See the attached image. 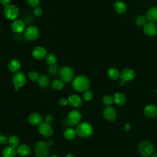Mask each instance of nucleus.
<instances>
[{"mask_svg": "<svg viewBox=\"0 0 157 157\" xmlns=\"http://www.w3.org/2000/svg\"><path fill=\"white\" fill-rule=\"evenodd\" d=\"M52 120H53V117H52V116L50 115H47V116L45 117V121L46 123H50L51 121H52Z\"/></svg>", "mask_w": 157, "mask_h": 157, "instance_id": "a19ab883", "label": "nucleus"}, {"mask_svg": "<svg viewBox=\"0 0 157 157\" xmlns=\"http://www.w3.org/2000/svg\"><path fill=\"white\" fill-rule=\"evenodd\" d=\"M24 36L28 40H34L39 36V31L35 26H29L25 30Z\"/></svg>", "mask_w": 157, "mask_h": 157, "instance_id": "423d86ee", "label": "nucleus"}, {"mask_svg": "<svg viewBox=\"0 0 157 157\" xmlns=\"http://www.w3.org/2000/svg\"><path fill=\"white\" fill-rule=\"evenodd\" d=\"M59 103L61 106H66L67 104H69V101L67 99H64V98H61L59 101Z\"/></svg>", "mask_w": 157, "mask_h": 157, "instance_id": "4c0bfd02", "label": "nucleus"}, {"mask_svg": "<svg viewBox=\"0 0 157 157\" xmlns=\"http://www.w3.org/2000/svg\"><path fill=\"white\" fill-rule=\"evenodd\" d=\"M49 157H58V156H55V155H52V156H49Z\"/></svg>", "mask_w": 157, "mask_h": 157, "instance_id": "49530a36", "label": "nucleus"}, {"mask_svg": "<svg viewBox=\"0 0 157 157\" xmlns=\"http://www.w3.org/2000/svg\"><path fill=\"white\" fill-rule=\"evenodd\" d=\"M113 101L118 105H123L126 102V97L121 93H117L113 96Z\"/></svg>", "mask_w": 157, "mask_h": 157, "instance_id": "393cba45", "label": "nucleus"}, {"mask_svg": "<svg viewBox=\"0 0 157 157\" xmlns=\"http://www.w3.org/2000/svg\"><path fill=\"white\" fill-rule=\"evenodd\" d=\"M102 101H103V103L104 105H105L107 106H110L112 105V104L113 102V98L110 95H105L103 98Z\"/></svg>", "mask_w": 157, "mask_h": 157, "instance_id": "2f4dec72", "label": "nucleus"}, {"mask_svg": "<svg viewBox=\"0 0 157 157\" xmlns=\"http://www.w3.org/2000/svg\"><path fill=\"white\" fill-rule=\"evenodd\" d=\"M146 17L144 15H139L136 19V23L139 26H144L147 23Z\"/></svg>", "mask_w": 157, "mask_h": 157, "instance_id": "7c9ffc66", "label": "nucleus"}, {"mask_svg": "<svg viewBox=\"0 0 157 157\" xmlns=\"http://www.w3.org/2000/svg\"><path fill=\"white\" fill-rule=\"evenodd\" d=\"M27 2L31 7H35L39 4L40 0H27Z\"/></svg>", "mask_w": 157, "mask_h": 157, "instance_id": "e433bc0d", "label": "nucleus"}, {"mask_svg": "<svg viewBox=\"0 0 157 157\" xmlns=\"http://www.w3.org/2000/svg\"><path fill=\"white\" fill-rule=\"evenodd\" d=\"M114 9L115 11L119 13H122L126 10V5L122 1H118L114 4Z\"/></svg>", "mask_w": 157, "mask_h": 157, "instance_id": "b1692460", "label": "nucleus"}, {"mask_svg": "<svg viewBox=\"0 0 157 157\" xmlns=\"http://www.w3.org/2000/svg\"><path fill=\"white\" fill-rule=\"evenodd\" d=\"M90 80L85 75H78L74 78L72 82V88L77 91L83 92L90 88Z\"/></svg>", "mask_w": 157, "mask_h": 157, "instance_id": "f257e3e1", "label": "nucleus"}, {"mask_svg": "<svg viewBox=\"0 0 157 157\" xmlns=\"http://www.w3.org/2000/svg\"><path fill=\"white\" fill-rule=\"evenodd\" d=\"M146 18L148 21L151 23L157 22V7H152L146 13Z\"/></svg>", "mask_w": 157, "mask_h": 157, "instance_id": "dca6fc26", "label": "nucleus"}, {"mask_svg": "<svg viewBox=\"0 0 157 157\" xmlns=\"http://www.w3.org/2000/svg\"><path fill=\"white\" fill-rule=\"evenodd\" d=\"M11 28L14 33H21L25 29V23L21 20H15L12 22Z\"/></svg>", "mask_w": 157, "mask_h": 157, "instance_id": "4468645a", "label": "nucleus"}, {"mask_svg": "<svg viewBox=\"0 0 157 157\" xmlns=\"http://www.w3.org/2000/svg\"><path fill=\"white\" fill-rule=\"evenodd\" d=\"M65 157H75V156H74V155L73 154H72V153H69V154L66 155Z\"/></svg>", "mask_w": 157, "mask_h": 157, "instance_id": "c03bdc74", "label": "nucleus"}, {"mask_svg": "<svg viewBox=\"0 0 157 157\" xmlns=\"http://www.w3.org/2000/svg\"><path fill=\"white\" fill-rule=\"evenodd\" d=\"M82 115L77 110H71L67 115V122L69 125H76L81 120Z\"/></svg>", "mask_w": 157, "mask_h": 157, "instance_id": "1a4fd4ad", "label": "nucleus"}, {"mask_svg": "<svg viewBox=\"0 0 157 157\" xmlns=\"http://www.w3.org/2000/svg\"><path fill=\"white\" fill-rule=\"evenodd\" d=\"M28 76L29 77V78L32 80V81H36V80H38L39 79V75L38 74V73L34 71H31L28 73Z\"/></svg>", "mask_w": 157, "mask_h": 157, "instance_id": "72a5a7b5", "label": "nucleus"}, {"mask_svg": "<svg viewBox=\"0 0 157 157\" xmlns=\"http://www.w3.org/2000/svg\"><path fill=\"white\" fill-rule=\"evenodd\" d=\"M144 113L149 118L155 117L157 115V107L155 105H148L145 107Z\"/></svg>", "mask_w": 157, "mask_h": 157, "instance_id": "a211bd4d", "label": "nucleus"}, {"mask_svg": "<svg viewBox=\"0 0 157 157\" xmlns=\"http://www.w3.org/2000/svg\"><path fill=\"white\" fill-rule=\"evenodd\" d=\"M33 56L36 59L40 60L45 58L47 56V50L43 47L38 46L34 48L32 52Z\"/></svg>", "mask_w": 157, "mask_h": 157, "instance_id": "f8f14e48", "label": "nucleus"}, {"mask_svg": "<svg viewBox=\"0 0 157 157\" xmlns=\"http://www.w3.org/2000/svg\"><path fill=\"white\" fill-rule=\"evenodd\" d=\"M77 132L76 130L74 129L73 128H66L63 132L64 137L69 140H73L75 137L76 136Z\"/></svg>", "mask_w": 157, "mask_h": 157, "instance_id": "5701e85b", "label": "nucleus"}, {"mask_svg": "<svg viewBox=\"0 0 157 157\" xmlns=\"http://www.w3.org/2000/svg\"><path fill=\"white\" fill-rule=\"evenodd\" d=\"M17 153V148L11 145L6 147L2 151L3 157H15Z\"/></svg>", "mask_w": 157, "mask_h": 157, "instance_id": "412c9836", "label": "nucleus"}, {"mask_svg": "<svg viewBox=\"0 0 157 157\" xmlns=\"http://www.w3.org/2000/svg\"><path fill=\"white\" fill-rule=\"evenodd\" d=\"M69 104L74 107H79L82 104V98L76 94L70 95L68 98Z\"/></svg>", "mask_w": 157, "mask_h": 157, "instance_id": "f3484780", "label": "nucleus"}, {"mask_svg": "<svg viewBox=\"0 0 157 157\" xmlns=\"http://www.w3.org/2000/svg\"><path fill=\"white\" fill-rule=\"evenodd\" d=\"M154 148L152 144L148 141L144 140L140 143L138 147L139 152L144 156H148L152 154Z\"/></svg>", "mask_w": 157, "mask_h": 157, "instance_id": "20e7f679", "label": "nucleus"}, {"mask_svg": "<svg viewBox=\"0 0 157 157\" xmlns=\"http://www.w3.org/2000/svg\"><path fill=\"white\" fill-rule=\"evenodd\" d=\"M156 117V120H157V115H156V117Z\"/></svg>", "mask_w": 157, "mask_h": 157, "instance_id": "de8ad7c7", "label": "nucleus"}, {"mask_svg": "<svg viewBox=\"0 0 157 157\" xmlns=\"http://www.w3.org/2000/svg\"><path fill=\"white\" fill-rule=\"evenodd\" d=\"M38 82L40 86H42L43 88L47 87L50 83L49 78L44 74L40 75H39V79H38Z\"/></svg>", "mask_w": 157, "mask_h": 157, "instance_id": "bb28decb", "label": "nucleus"}, {"mask_svg": "<svg viewBox=\"0 0 157 157\" xmlns=\"http://www.w3.org/2000/svg\"><path fill=\"white\" fill-rule=\"evenodd\" d=\"M39 131L41 135L44 137H50L53 133V130L49 123L44 122L41 123L39 126Z\"/></svg>", "mask_w": 157, "mask_h": 157, "instance_id": "9d476101", "label": "nucleus"}, {"mask_svg": "<svg viewBox=\"0 0 157 157\" xmlns=\"http://www.w3.org/2000/svg\"><path fill=\"white\" fill-rule=\"evenodd\" d=\"M17 152L20 156H26L30 154L31 148L30 147L26 144L19 145L17 148Z\"/></svg>", "mask_w": 157, "mask_h": 157, "instance_id": "aec40b11", "label": "nucleus"}, {"mask_svg": "<svg viewBox=\"0 0 157 157\" xmlns=\"http://www.w3.org/2000/svg\"><path fill=\"white\" fill-rule=\"evenodd\" d=\"M11 0H0V3L4 7L10 5Z\"/></svg>", "mask_w": 157, "mask_h": 157, "instance_id": "ea45409f", "label": "nucleus"}, {"mask_svg": "<svg viewBox=\"0 0 157 157\" xmlns=\"http://www.w3.org/2000/svg\"><path fill=\"white\" fill-rule=\"evenodd\" d=\"M103 115L105 119L108 121H113L116 118V111L114 107L107 106L103 112Z\"/></svg>", "mask_w": 157, "mask_h": 157, "instance_id": "2eb2a0df", "label": "nucleus"}, {"mask_svg": "<svg viewBox=\"0 0 157 157\" xmlns=\"http://www.w3.org/2000/svg\"><path fill=\"white\" fill-rule=\"evenodd\" d=\"M130 128H131V126H130V125H129V124H125V126H124V130H125L126 131H128L130 129Z\"/></svg>", "mask_w": 157, "mask_h": 157, "instance_id": "79ce46f5", "label": "nucleus"}, {"mask_svg": "<svg viewBox=\"0 0 157 157\" xmlns=\"http://www.w3.org/2000/svg\"><path fill=\"white\" fill-rule=\"evenodd\" d=\"M144 31L148 36H154L157 33V28L154 23L148 22L144 26Z\"/></svg>", "mask_w": 157, "mask_h": 157, "instance_id": "ddd939ff", "label": "nucleus"}, {"mask_svg": "<svg viewBox=\"0 0 157 157\" xmlns=\"http://www.w3.org/2000/svg\"><path fill=\"white\" fill-rule=\"evenodd\" d=\"M21 66L20 62L17 59H12L8 64V67L11 72L16 73L18 71Z\"/></svg>", "mask_w": 157, "mask_h": 157, "instance_id": "4be33fe9", "label": "nucleus"}, {"mask_svg": "<svg viewBox=\"0 0 157 157\" xmlns=\"http://www.w3.org/2000/svg\"><path fill=\"white\" fill-rule=\"evenodd\" d=\"M142 157H146V156H142Z\"/></svg>", "mask_w": 157, "mask_h": 157, "instance_id": "09e8293b", "label": "nucleus"}, {"mask_svg": "<svg viewBox=\"0 0 157 157\" xmlns=\"http://www.w3.org/2000/svg\"><path fill=\"white\" fill-rule=\"evenodd\" d=\"M8 142V139L4 136H2L0 132V144H5Z\"/></svg>", "mask_w": 157, "mask_h": 157, "instance_id": "58836bf2", "label": "nucleus"}, {"mask_svg": "<svg viewBox=\"0 0 157 157\" xmlns=\"http://www.w3.org/2000/svg\"><path fill=\"white\" fill-rule=\"evenodd\" d=\"M107 74L109 78L112 80H115L120 77V73L118 70L115 67H110L107 71Z\"/></svg>", "mask_w": 157, "mask_h": 157, "instance_id": "a878e982", "label": "nucleus"}, {"mask_svg": "<svg viewBox=\"0 0 157 157\" xmlns=\"http://www.w3.org/2000/svg\"><path fill=\"white\" fill-rule=\"evenodd\" d=\"M152 157H157V153H154V154L152 155Z\"/></svg>", "mask_w": 157, "mask_h": 157, "instance_id": "a18cd8bd", "label": "nucleus"}, {"mask_svg": "<svg viewBox=\"0 0 157 157\" xmlns=\"http://www.w3.org/2000/svg\"><path fill=\"white\" fill-rule=\"evenodd\" d=\"M45 61L48 64L53 65L56 61V57L53 53H49L45 56Z\"/></svg>", "mask_w": 157, "mask_h": 157, "instance_id": "c756f323", "label": "nucleus"}, {"mask_svg": "<svg viewBox=\"0 0 157 157\" xmlns=\"http://www.w3.org/2000/svg\"><path fill=\"white\" fill-rule=\"evenodd\" d=\"M93 97V93L91 90H86L84 92L83 95V99L86 101H90Z\"/></svg>", "mask_w": 157, "mask_h": 157, "instance_id": "473e14b6", "label": "nucleus"}, {"mask_svg": "<svg viewBox=\"0 0 157 157\" xmlns=\"http://www.w3.org/2000/svg\"><path fill=\"white\" fill-rule=\"evenodd\" d=\"M52 86L55 90H61V89H63L64 88V82L62 80L56 79V80H55L52 82Z\"/></svg>", "mask_w": 157, "mask_h": 157, "instance_id": "cd10ccee", "label": "nucleus"}, {"mask_svg": "<svg viewBox=\"0 0 157 157\" xmlns=\"http://www.w3.org/2000/svg\"><path fill=\"white\" fill-rule=\"evenodd\" d=\"M4 14L6 18L9 20H15L19 15V9L17 6L10 4L5 7Z\"/></svg>", "mask_w": 157, "mask_h": 157, "instance_id": "0eeeda50", "label": "nucleus"}, {"mask_svg": "<svg viewBox=\"0 0 157 157\" xmlns=\"http://www.w3.org/2000/svg\"><path fill=\"white\" fill-rule=\"evenodd\" d=\"M28 121L32 125H39L42 123V117L37 113H32L28 116Z\"/></svg>", "mask_w": 157, "mask_h": 157, "instance_id": "6ab92c4d", "label": "nucleus"}, {"mask_svg": "<svg viewBox=\"0 0 157 157\" xmlns=\"http://www.w3.org/2000/svg\"><path fill=\"white\" fill-rule=\"evenodd\" d=\"M8 142H9L10 145L17 148L19 145L20 140H19L18 137H17L16 136L12 135V136H10L9 137Z\"/></svg>", "mask_w": 157, "mask_h": 157, "instance_id": "c85d7f7f", "label": "nucleus"}, {"mask_svg": "<svg viewBox=\"0 0 157 157\" xmlns=\"http://www.w3.org/2000/svg\"><path fill=\"white\" fill-rule=\"evenodd\" d=\"M77 134L81 137L86 138L90 137L93 132V129L91 124L88 122H82L76 127Z\"/></svg>", "mask_w": 157, "mask_h": 157, "instance_id": "f03ea898", "label": "nucleus"}, {"mask_svg": "<svg viewBox=\"0 0 157 157\" xmlns=\"http://www.w3.org/2000/svg\"><path fill=\"white\" fill-rule=\"evenodd\" d=\"M134 77H135L134 71L129 68H125L123 69L121 73L120 74V80H122L124 82L132 80L134 78Z\"/></svg>", "mask_w": 157, "mask_h": 157, "instance_id": "9b49d317", "label": "nucleus"}, {"mask_svg": "<svg viewBox=\"0 0 157 157\" xmlns=\"http://www.w3.org/2000/svg\"><path fill=\"white\" fill-rule=\"evenodd\" d=\"M59 77L64 82H70L74 79V72L69 66L63 67L59 71Z\"/></svg>", "mask_w": 157, "mask_h": 157, "instance_id": "39448f33", "label": "nucleus"}, {"mask_svg": "<svg viewBox=\"0 0 157 157\" xmlns=\"http://www.w3.org/2000/svg\"><path fill=\"white\" fill-rule=\"evenodd\" d=\"M34 151L37 157H47L49 152L48 145L44 141H39L35 145Z\"/></svg>", "mask_w": 157, "mask_h": 157, "instance_id": "7ed1b4c3", "label": "nucleus"}, {"mask_svg": "<svg viewBox=\"0 0 157 157\" xmlns=\"http://www.w3.org/2000/svg\"><path fill=\"white\" fill-rule=\"evenodd\" d=\"M43 13V10L42 9L39 7V6H36L34 7V10H33V13L35 16L36 17H40L42 15Z\"/></svg>", "mask_w": 157, "mask_h": 157, "instance_id": "f704fd0d", "label": "nucleus"}, {"mask_svg": "<svg viewBox=\"0 0 157 157\" xmlns=\"http://www.w3.org/2000/svg\"><path fill=\"white\" fill-rule=\"evenodd\" d=\"M47 144H48V146H49V145H52V144H53V141H52L51 140H48V142H47Z\"/></svg>", "mask_w": 157, "mask_h": 157, "instance_id": "37998d69", "label": "nucleus"}, {"mask_svg": "<svg viewBox=\"0 0 157 157\" xmlns=\"http://www.w3.org/2000/svg\"><path fill=\"white\" fill-rule=\"evenodd\" d=\"M48 71L51 74L55 75L56 74H57V72H58L57 66H56L55 64L50 65V67H48Z\"/></svg>", "mask_w": 157, "mask_h": 157, "instance_id": "c9c22d12", "label": "nucleus"}, {"mask_svg": "<svg viewBox=\"0 0 157 157\" xmlns=\"http://www.w3.org/2000/svg\"><path fill=\"white\" fill-rule=\"evenodd\" d=\"M12 81L15 85V90L18 91L19 88L25 84L26 81V76L23 72H17L13 75Z\"/></svg>", "mask_w": 157, "mask_h": 157, "instance_id": "6e6552de", "label": "nucleus"}]
</instances>
